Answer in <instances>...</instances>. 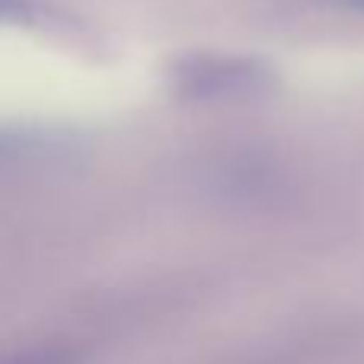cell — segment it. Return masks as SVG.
I'll return each instance as SVG.
<instances>
[{"instance_id": "6da1fadb", "label": "cell", "mask_w": 364, "mask_h": 364, "mask_svg": "<svg viewBox=\"0 0 364 364\" xmlns=\"http://www.w3.org/2000/svg\"><path fill=\"white\" fill-rule=\"evenodd\" d=\"M275 74L259 58L188 55L173 64V90L186 102H237L269 93Z\"/></svg>"}, {"instance_id": "7a4b0ae2", "label": "cell", "mask_w": 364, "mask_h": 364, "mask_svg": "<svg viewBox=\"0 0 364 364\" xmlns=\"http://www.w3.org/2000/svg\"><path fill=\"white\" fill-rule=\"evenodd\" d=\"M29 6L23 0H0V19H26Z\"/></svg>"}, {"instance_id": "3957f363", "label": "cell", "mask_w": 364, "mask_h": 364, "mask_svg": "<svg viewBox=\"0 0 364 364\" xmlns=\"http://www.w3.org/2000/svg\"><path fill=\"white\" fill-rule=\"evenodd\" d=\"M329 4H342V6H355V10H364V0H329Z\"/></svg>"}]
</instances>
